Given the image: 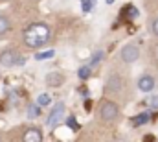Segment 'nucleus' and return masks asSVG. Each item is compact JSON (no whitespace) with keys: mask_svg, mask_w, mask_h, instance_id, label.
Returning a JSON list of instances; mask_svg holds the SVG:
<instances>
[{"mask_svg":"<svg viewBox=\"0 0 158 142\" xmlns=\"http://www.w3.org/2000/svg\"><path fill=\"white\" fill-rule=\"evenodd\" d=\"M48 39H50V28L42 22L30 24L24 30V42L28 48H40Z\"/></svg>","mask_w":158,"mask_h":142,"instance_id":"1","label":"nucleus"},{"mask_svg":"<svg viewBox=\"0 0 158 142\" xmlns=\"http://www.w3.org/2000/svg\"><path fill=\"white\" fill-rule=\"evenodd\" d=\"M24 57L20 54H17L15 50H2L0 52V65L2 67H15V65H22Z\"/></svg>","mask_w":158,"mask_h":142,"instance_id":"2","label":"nucleus"},{"mask_svg":"<svg viewBox=\"0 0 158 142\" xmlns=\"http://www.w3.org/2000/svg\"><path fill=\"white\" fill-rule=\"evenodd\" d=\"M118 113H119L118 105H116V104H112V102H103L101 107H99V116H101L103 120H107V122L116 120Z\"/></svg>","mask_w":158,"mask_h":142,"instance_id":"3","label":"nucleus"},{"mask_svg":"<svg viewBox=\"0 0 158 142\" xmlns=\"http://www.w3.org/2000/svg\"><path fill=\"white\" fill-rule=\"evenodd\" d=\"M140 57V48L136 44H125L121 48V59L125 63H134Z\"/></svg>","mask_w":158,"mask_h":142,"instance_id":"4","label":"nucleus"},{"mask_svg":"<svg viewBox=\"0 0 158 142\" xmlns=\"http://www.w3.org/2000/svg\"><path fill=\"white\" fill-rule=\"evenodd\" d=\"M63 114H64V104L59 102L57 105L52 109V113H50V116H48V126H50V127H55V126L61 122Z\"/></svg>","mask_w":158,"mask_h":142,"instance_id":"5","label":"nucleus"},{"mask_svg":"<svg viewBox=\"0 0 158 142\" xmlns=\"http://www.w3.org/2000/svg\"><path fill=\"white\" fill-rule=\"evenodd\" d=\"M155 85H156V81H155V78L153 76H142L140 79H138V89L142 91V92H151L153 89H155Z\"/></svg>","mask_w":158,"mask_h":142,"instance_id":"6","label":"nucleus"},{"mask_svg":"<svg viewBox=\"0 0 158 142\" xmlns=\"http://www.w3.org/2000/svg\"><path fill=\"white\" fill-rule=\"evenodd\" d=\"M22 142H42V131L37 127H30L24 131L22 135Z\"/></svg>","mask_w":158,"mask_h":142,"instance_id":"7","label":"nucleus"},{"mask_svg":"<svg viewBox=\"0 0 158 142\" xmlns=\"http://www.w3.org/2000/svg\"><path fill=\"white\" fill-rule=\"evenodd\" d=\"M63 83H64V76L59 74V72H50V74L46 76V85H48V87H59V85H63Z\"/></svg>","mask_w":158,"mask_h":142,"instance_id":"8","label":"nucleus"},{"mask_svg":"<svg viewBox=\"0 0 158 142\" xmlns=\"http://www.w3.org/2000/svg\"><path fill=\"white\" fill-rule=\"evenodd\" d=\"M121 85H123V81H121V78H118V76H112L109 81H107V89L109 91H119L121 89Z\"/></svg>","mask_w":158,"mask_h":142,"instance_id":"9","label":"nucleus"},{"mask_svg":"<svg viewBox=\"0 0 158 142\" xmlns=\"http://www.w3.org/2000/svg\"><path fill=\"white\" fill-rule=\"evenodd\" d=\"M147 122H149V114H147V113L136 114V116L132 118V126H134V127H138V126H143V124H147Z\"/></svg>","mask_w":158,"mask_h":142,"instance_id":"10","label":"nucleus"},{"mask_svg":"<svg viewBox=\"0 0 158 142\" xmlns=\"http://www.w3.org/2000/svg\"><path fill=\"white\" fill-rule=\"evenodd\" d=\"M53 50H46V52H39V54H35V59L37 61H46V59H52L53 57Z\"/></svg>","mask_w":158,"mask_h":142,"instance_id":"11","label":"nucleus"},{"mask_svg":"<svg viewBox=\"0 0 158 142\" xmlns=\"http://www.w3.org/2000/svg\"><path fill=\"white\" fill-rule=\"evenodd\" d=\"M9 28H11V24H9V20H7L6 17H2V15H0V35H4V33H7V32H9Z\"/></svg>","mask_w":158,"mask_h":142,"instance_id":"12","label":"nucleus"},{"mask_svg":"<svg viewBox=\"0 0 158 142\" xmlns=\"http://www.w3.org/2000/svg\"><path fill=\"white\" fill-rule=\"evenodd\" d=\"M37 105L39 107L50 105V96H48V94H39V96H37Z\"/></svg>","mask_w":158,"mask_h":142,"instance_id":"13","label":"nucleus"},{"mask_svg":"<svg viewBox=\"0 0 158 142\" xmlns=\"http://www.w3.org/2000/svg\"><path fill=\"white\" fill-rule=\"evenodd\" d=\"M39 113H40L39 105H35V104H31V105H28V114H30L31 118H35V116H39Z\"/></svg>","mask_w":158,"mask_h":142,"instance_id":"14","label":"nucleus"},{"mask_svg":"<svg viewBox=\"0 0 158 142\" xmlns=\"http://www.w3.org/2000/svg\"><path fill=\"white\" fill-rule=\"evenodd\" d=\"M77 76L81 79H86V78H90V67H81L77 70Z\"/></svg>","mask_w":158,"mask_h":142,"instance_id":"15","label":"nucleus"},{"mask_svg":"<svg viewBox=\"0 0 158 142\" xmlns=\"http://www.w3.org/2000/svg\"><path fill=\"white\" fill-rule=\"evenodd\" d=\"M92 4H94V0H81V9L85 13H88L92 9Z\"/></svg>","mask_w":158,"mask_h":142,"instance_id":"16","label":"nucleus"},{"mask_svg":"<svg viewBox=\"0 0 158 142\" xmlns=\"http://www.w3.org/2000/svg\"><path fill=\"white\" fill-rule=\"evenodd\" d=\"M147 104H149V107H151V109H158V96L149 98V100H147Z\"/></svg>","mask_w":158,"mask_h":142,"instance_id":"17","label":"nucleus"},{"mask_svg":"<svg viewBox=\"0 0 158 142\" xmlns=\"http://www.w3.org/2000/svg\"><path fill=\"white\" fill-rule=\"evenodd\" d=\"M66 124H68V126H70L72 129H76V131L79 129V126H77V122H76V118H74V116H70V118L66 120Z\"/></svg>","mask_w":158,"mask_h":142,"instance_id":"18","label":"nucleus"},{"mask_svg":"<svg viewBox=\"0 0 158 142\" xmlns=\"http://www.w3.org/2000/svg\"><path fill=\"white\" fill-rule=\"evenodd\" d=\"M101 57H103V52H96V54L92 55V63H98Z\"/></svg>","mask_w":158,"mask_h":142,"instance_id":"19","label":"nucleus"},{"mask_svg":"<svg viewBox=\"0 0 158 142\" xmlns=\"http://www.w3.org/2000/svg\"><path fill=\"white\" fill-rule=\"evenodd\" d=\"M151 32L158 37V19H155V22H153V26H151Z\"/></svg>","mask_w":158,"mask_h":142,"instance_id":"20","label":"nucleus"},{"mask_svg":"<svg viewBox=\"0 0 158 142\" xmlns=\"http://www.w3.org/2000/svg\"><path fill=\"white\" fill-rule=\"evenodd\" d=\"M151 54H153V59H155V61L158 63V44H156V46H153V50H151Z\"/></svg>","mask_w":158,"mask_h":142,"instance_id":"21","label":"nucleus"},{"mask_svg":"<svg viewBox=\"0 0 158 142\" xmlns=\"http://www.w3.org/2000/svg\"><path fill=\"white\" fill-rule=\"evenodd\" d=\"M112 142H125V140H123V139H114Z\"/></svg>","mask_w":158,"mask_h":142,"instance_id":"22","label":"nucleus"},{"mask_svg":"<svg viewBox=\"0 0 158 142\" xmlns=\"http://www.w3.org/2000/svg\"><path fill=\"white\" fill-rule=\"evenodd\" d=\"M105 2H107V4H114V0H105Z\"/></svg>","mask_w":158,"mask_h":142,"instance_id":"23","label":"nucleus"}]
</instances>
